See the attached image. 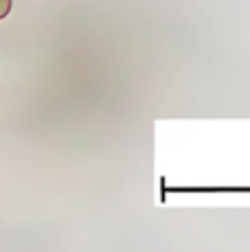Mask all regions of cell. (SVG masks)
<instances>
[{
	"label": "cell",
	"instance_id": "1",
	"mask_svg": "<svg viewBox=\"0 0 250 252\" xmlns=\"http://www.w3.org/2000/svg\"><path fill=\"white\" fill-rule=\"evenodd\" d=\"M9 11H11V0H0V20L7 18Z\"/></svg>",
	"mask_w": 250,
	"mask_h": 252
}]
</instances>
